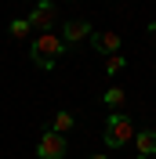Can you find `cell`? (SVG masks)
I'll list each match as a JSON object with an SVG mask.
<instances>
[{"label":"cell","mask_w":156,"mask_h":159,"mask_svg":"<svg viewBox=\"0 0 156 159\" xmlns=\"http://www.w3.org/2000/svg\"><path fill=\"white\" fill-rule=\"evenodd\" d=\"M62 54H66V43H62V36H55V33H40V36H33V43H29V58L37 61L44 72L55 69Z\"/></svg>","instance_id":"1"},{"label":"cell","mask_w":156,"mask_h":159,"mask_svg":"<svg viewBox=\"0 0 156 159\" xmlns=\"http://www.w3.org/2000/svg\"><path fill=\"white\" fill-rule=\"evenodd\" d=\"M131 138H134V123L127 119V112H113V116L105 119V145L109 148H120V145H127Z\"/></svg>","instance_id":"2"},{"label":"cell","mask_w":156,"mask_h":159,"mask_svg":"<svg viewBox=\"0 0 156 159\" xmlns=\"http://www.w3.org/2000/svg\"><path fill=\"white\" fill-rule=\"evenodd\" d=\"M66 152H69L66 134H55V130H44L40 134V141H37V156L40 159H66Z\"/></svg>","instance_id":"3"},{"label":"cell","mask_w":156,"mask_h":159,"mask_svg":"<svg viewBox=\"0 0 156 159\" xmlns=\"http://www.w3.org/2000/svg\"><path fill=\"white\" fill-rule=\"evenodd\" d=\"M29 29H40V33H51L55 29V22H58V11H55V4H51V0H40L37 7L29 11Z\"/></svg>","instance_id":"4"},{"label":"cell","mask_w":156,"mask_h":159,"mask_svg":"<svg viewBox=\"0 0 156 159\" xmlns=\"http://www.w3.org/2000/svg\"><path fill=\"white\" fill-rule=\"evenodd\" d=\"M91 47L98 51V54H116L120 51V33H113V29H102V33H91Z\"/></svg>","instance_id":"5"},{"label":"cell","mask_w":156,"mask_h":159,"mask_svg":"<svg viewBox=\"0 0 156 159\" xmlns=\"http://www.w3.org/2000/svg\"><path fill=\"white\" fill-rule=\"evenodd\" d=\"M87 36H91V22L87 18H73L62 29V43H80V40H87Z\"/></svg>","instance_id":"6"},{"label":"cell","mask_w":156,"mask_h":159,"mask_svg":"<svg viewBox=\"0 0 156 159\" xmlns=\"http://www.w3.org/2000/svg\"><path fill=\"white\" fill-rule=\"evenodd\" d=\"M134 145H138V156L153 159L156 156V130H138V134H134Z\"/></svg>","instance_id":"7"},{"label":"cell","mask_w":156,"mask_h":159,"mask_svg":"<svg viewBox=\"0 0 156 159\" xmlns=\"http://www.w3.org/2000/svg\"><path fill=\"white\" fill-rule=\"evenodd\" d=\"M102 101H105L113 112H120V109L127 105V90H124V87H109L105 94H102Z\"/></svg>","instance_id":"8"},{"label":"cell","mask_w":156,"mask_h":159,"mask_svg":"<svg viewBox=\"0 0 156 159\" xmlns=\"http://www.w3.org/2000/svg\"><path fill=\"white\" fill-rule=\"evenodd\" d=\"M7 33H11V36H15V40H26V36H29V22H26V18H11V25H7Z\"/></svg>","instance_id":"9"},{"label":"cell","mask_w":156,"mask_h":159,"mask_svg":"<svg viewBox=\"0 0 156 159\" xmlns=\"http://www.w3.org/2000/svg\"><path fill=\"white\" fill-rule=\"evenodd\" d=\"M51 130H55V134H69V130H73V116H69V112H58V116L51 119Z\"/></svg>","instance_id":"10"},{"label":"cell","mask_w":156,"mask_h":159,"mask_svg":"<svg viewBox=\"0 0 156 159\" xmlns=\"http://www.w3.org/2000/svg\"><path fill=\"white\" fill-rule=\"evenodd\" d=\"M124 69H127V58L120 54V51L105 58V72H109V76H116V72H124Z\"/></svg>","instance_id":"11"},{"label":"cell","mask_w":156,"mask_h":159,"mask_svg":"<svg viewBox=\"0 0 156 159\" xmlns=\"http://www.w3.org/2000/svg\"><path fill=\"white\" fill-rule=\"evenodd\" d=\"M149 36H153V43H156V22H149Z\"/></svg>","instance_id":"12"},{"label":"cell","mask_w":156,"mask_h":159,"mask_svg":"<svg viewBox=\"0 0 156 159\" xmlns=\"http://www.w3.org/2000/svg\"><path fill=\"white\" fill-rule=\"evenodd\" d=\"M91 159H109V156H91Z\"/></svg>","instance_id":"13"},{"label":"cell","mask_w":156,"mask_h":159,"mask_svg":"<svg viewBox=\"0 0 156 159\" xmlns=\"http://www.w3.org/2000/svg\"><path fill=\"white\" fill-rule=\"evenodd\" d=\"M134 159H145V156H134Z\"/></svg>","instance_id":"14"},{"label":"cell","mask_w":156,"mask_h":159,"mask_svg":"<svg viewBox=\"0 0 156 159\" xmlns=\"http://www.w3.org/2000/svg\"><path fill=\"white\" fill-rule=\"evenodd\" d=\"M26 4H29V0H26Z\"/></svg>","instance_id":"15"},{"label":"cell","mask_w":156,"mask_h":159,"mask_svg":"<svg viewBox=\"0 0 156 159\" xmlns=\"http://www.w3.org/2000/svg\"><path fill=\"white\" fill-rule=\"evenodd\" d=\"M153 159H156V156H153Z\"/></svg>","instance_id":"16"}]
</instances>
